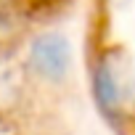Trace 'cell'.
I'll return each instance as SVG.
<instances>
[{
	"instance_id": "cell-1",
	"label": "cell",
	"mask_w": 135,
	"mask_h": 135,
	"mask_svg": "<svg viewBox=\"0 0 135 135\" xmlns=\"http://www.w3.org/2000/svg\"><path fill=\"white\" fill-rule=\"evenodd\" d=\"M72 64V50L61 35H40L29 48V66L37 72V77L48 82H58L66 77Z\"/></svg>"
}]
</instances>
